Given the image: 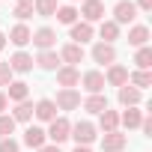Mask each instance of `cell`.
Segmentation results:
<instances>
[{
    "label": "cell",
    "mask_w": 152,
    "mask_h": 152,
    "mask_svg": "<svg viewBox=\"0 0 152 152\" xmlns=\"http://www.w3.org/2000/svg\"><path fill=\"white\" fill-rule=\"evenodd\" d=\"M69 137L78 143V146H90L99 134H96V125L84 119V122H75V125H72V134H69Z\"/></svg>",
    "instance_id": "obj_1"
},
{
    "label": "cell",
    "mask_w": 152,
    "mask_h": 152,
    "mask_svg": "<svg viewBox=\"0 0 152 152\" xmlns=\"http://www.w3.org/2000/svg\"><path fill=\"white\" fill-rule=\"evenodd\" d=\"M45 134L60 146L63 140H69V134H72V122H69L66 116H57V119H51V122H48V131H45Z\"/></svg>",
    "instance_id": "obj_2"
},
{
    "label": "cell",
    "mask_w": 152,
    "mask_h": 152,
    "mask_svg": "<svg viewBox=\"0 0 152 152\" xmlns=\"http://www.w3.org/2000/svg\"><path fill=\"white\" fill-rule=\"evenodd\" d=\"M57 110H78L81 107V93L78 90H57V99H51Z\"/></svg>",
    "instance_id": "obj_3"
},
{
    "label": "cell",
    "mask_w": 152,
    "mask_h": 152,
    "mask_svg": "<svg viewBox=\"0 0 152 152\" xmlns=\"http://www.w3.org/2000/svg\"><path fill=\"white\" fill-rule=\"evenodd\" d=\"M78 15H84V21H87V24L104 21V0H84Z\"/></svg>",
    "instance_id": "obj_4"
},
{
    "label": "cell",
    "mask_w": 152,
    "mask_h": 152,
    "mask_svg": "<svg viewBox=\"0 0 152 152\" xmlns=\"http://www.w3.org/2000/svg\"><path fill=\"white\" fill-rule=\"evenodd\" d=\"M57 84H60V90H75V87L81 84L78 66H60L57 69Z\"/></svg>",
    "instance_id": "obj_5"
},
{
    "label": "cell",
    "mask_w": 152,
    "mask_h": 152,
    "mask_svg": "<svg viewBox=\"0 0 152 152\" xmlns=\"http://www.w3.org/2000/svg\"><path fill=\"white\" fill-rule=\"evenodd\" d=\"M134 18H137V6L131 3V0H119V3L113 6V18L110 21H116L119 27L122 24H134Z\"/></svg>",
    "instance_id": "obj_6"
},
{
    "label": "cell",
    "mask_w": 152,
    "mask_h": 152,
    "mask_svg": "<svg viewBox=\"0 0 152 152\" xmlns=\"http://www.w3.org/2000/svg\"><path fill=\"white\" fill-rule=\"evenodd\" d=\"M30 42H33L39 51H54V45H57V30H51V27H39V30H33Z\"/></svg>",
    "instance_id": "obj_7"
},
{
    "label": "cell",
    "mask_w": 152,
    "mask_h": 152,
    "mask_svg": "<svg viewBox=\"0 0 152 152\" xmlns=\"http://www.w3.org/2000/svg\"><path fill=\"white\" fill-rule=\"evenodd\" d=\"M81 84H84V90H87L90 96L104 93V75H102L99 69H90V72H84V75H81Z\"/></svg>",
    "instance_id": "obj_8"
},
{
    "label": "cell",
    "mask_w": 152,
    "mask_h": 152,
    "mask_svg": "<svg viewBox=\"0 0 152 152\" xmlns=\"http://www.w3.org/2000/svg\"><path fill=\"white\" fill-rule=\"evenodd\" d=\"M93 60H96L99 66H113V63H116V48L107 45V42H96V45H93Z\"/></svg>",
    "instance_id": "obj_9"
},
{
    "label": "cell",
    "mask_w": 152,
    "mask_h": 152,
    "mask_svg": "<svg viewBox=\"0 0 152 152\" xmlns=\"http://www.w3.org/2000/svg\"><path fill=\"white\" fill-rule=\"evenodd\" d=\"M125 146H128V134H122L119 128H116V131H107V134L102 137V149H104V152H122Z\"/></svg>",
    "instance_id": "obj_10"
},
{
    "label": "cell",
    "mask_w": 152,
    "mask_h": 152,
    "mask_svg": "<svg viewBox=\"0 0 152 152\" xmlns=\"http://www.w3.org/2000/svg\"><path fill=\"white\" fill-rule=\"evenodd\" d=\"M93 36H96V30H93V24H87V21H75L72 30H69V39H72L75 45H81V48H84V42H90Z\"/></svg>",
    "instance_id": "obj_11"
},
{
    "label": "cell",
    "mask_w": 152,
    "mask_h": 152,
    "mask_svg": "<svg viewBox=\"0 0 152 152\" xmlns=\"http://www.w3.org/2000/svg\"><path fill=\"white\" fill-rule=\"evenodd\" d=\"M104 84L107 87H125L128 84V69L125 66H119V63H113V66H107V75H104Z\"/></svg>",
    "instance_id": "obj_12"
},
{
    "label": "cell",
    "mask_w": 152,
    "mask_h": 152,
    "mask_svg": "<svg viewBox=\"0 0 152 152\" xmlns=\"http://www.w3.org/2000/svg\"><path fill=\"white\" fill-rule=\"evenodd\" d=\"M9 69H12V75L18 72V75H27V72H33V57L27 54V51H15L12 57H9Z\"/></svg>",
    "instance_id": "obj_13"
},
{
    "label": "cell",
    "mask_w": 152,
    "mask_h": 152,
    "mask_svg": "<svg viewBox=\"0 0 152 152\" xmlns=\"http://www.w3.org/2000/svg\"><path fill=\"white\" fill-rule=\"evenodd\" d=\"M33 116L42 119V122H51V119H57V104H54L51 99H39V102L33 104Z\"/></svg>",
    "instance_id": "obj_14"
},
{
    "label": "cell",
    "mask_w": 152,
    "mask_h": 152,
    "mask_svg": "<svg viewBox=\"0 0 152 152\" xmlns=\"http://www.w3.org/2000/svg\"><path fill=\"white\" fill-rule=\"evenodd\" d=\"M81 60H84V48H81V45L69 42V45L60 48V63H66V66H78Z\"/></svg>",
    "instance_id": "obj_15"
},
{
    "label": "cell",
    "mask_w": 152,
    "mask_h": 152,
    "mask_svg": "<svg viewBox=\"0 0 152 152\" xmlns=\"http://www.w3.org/2000/svg\"><path fill=\"white\" fill-rule=\"evenodd\" d=\"M30 36H33V30H30L27 24H21V21H18V24L9 30V36H6V39H9L15 48H24V45H30Z\"/></svg>",
    "instance_id": "obj_16"
},
{
    "label": "cell",
    "mask_w": 152,
    "mask_h": 152,
    "mask_svg": "<svg viewBox=\"0 0 152 152\" xmlns=\"http://www.w3.org/2000/svg\"><path fill=\"white\" fill-rule=\"evenodd\" d=\"M33 63H36L42 72H57V69H60V54H57V51H39Z\"/></svg>",
    "instance_id": "obj_17"
},
{
    "label": "cell",
    "mask_w": 152,
    "mask_h": 152,
    "mask_svg": "<svg viewBox=\"0 0 152 152\" xmlns=\"http://www.w3.org/2000/svg\"><path fill=\"white\" fill-rule=\"evenodd\" d=\"M45 140H48L45 128H39V125H27V131H24V143H27L30 149H42Z\"/></svg>",
    "instance_id": "obj_18"
},
{
    "label": "cell",
    "mask_w": 152,
    "mask_h": 152,
    "mask_svg": "<svg viewBox=\"0 0 152 152\" xmlns=\"http://www.w3.org/2000/svg\"><path fill=\"white\" fill-rule=\"evenodd\" d=\"M140 99H143V96H140V90H134L131 84L119 87V104H122V107H137V104H140Z\"/></svg>",
    "instance_id": "obj_19"
},
{
    "label": "cell",
    "mask_w": 152,
    "mask_h": 152,
    "mask_svg": "<svg viewBox=\"0 0 152 152\" xmlns=\"http://www.w3.org/2000/svg\"><path fill=\"white\" fill-rule=\"evenodd\" d=\"M146 42H149V27H146V24H134V27L128 30V45L143 48Z\"/></svg>",
    "instance_id": "obj_20"
},
{
    "label": "cell",
    "mask_w": 152,
    "mask_h": 152,
    "mask_svg": "<svg viewBox=\"0 0 152 152\" xmlns=\"http://www.w3.org/2000/svg\"><path fill=\"white\" fill-rule=\"evenodd\" d=\"M84 110H87V113H102V110H107V96H104V93L87 96V99H84Z\"/></svg>",
    "instance_id": "obj_21"
},
{
    "label": "cell",
    "mask_w": 152,
    "mask_h": 152,
    "mask_svg": "<svg viewBox=\"0 0 152 152\" xmlns=\"http://www.w3.org/2000/svg\"><path fill=\"white\" fill-rule=\"evenodd\" d=\"M119 122L131 131V128H140V122H143V113L137 110V107H125L122 113H119Z\"/></svg>",
    "instance_id": "obj_22"
},
{
    "label": "cell",
    "mask_w": 152,
    "mask_h": 152,
    "mask_svg": "<svg viewBox=\"0 0 152 152\" xmlns=\"http://www.w3.org/2000/svg\"><path fill=\"white\" fill-rule=\"evenodd\" d=\"M99 36H102V42L113 45V42L119 39V24H116V21H102V27H99Z\"/></svg>",
    "instance_id": "obj_23"
},
{
    "label": "cell",
    "mask_w": 152,
    "mask_h": 152,
    "mask_svg": "<svg viewBox=\"0 0 152 152\" xmlns=\"http://www.w3.org/2000/svg\"><path fill=\"white\" fill-rule=\"evenodd\" d=\"M27 96H30V87H27L24 81H12V84H9V93H6V99H9V102H15V104H18V102H24Z\"/></svg>",
    "instance_id": "obj_24"
},
{
    "label": "cell",
    "mask_w": 152,
    "mask_h": 152,
    "mask_svg": "<svg viewBox=\"0 0 152 152\" xmlns=\"http://www.w3.org/2000/svg\"><path fill=\"white\" fill-rule=\"evenodd\" d=\"M12 119H15V122H30V119H33V102H30V99L18 102L15 110H12Z\"/></svg>",
    "instance_id": "obj_25"
},
{
    "label": "cell",
    "mask_w": 152,
    "mask_h": 152,
    "mask_svg": "<svg viewBox=\"0 0 152 152\" xmlns=\"http://www.w3.org/2000/svg\"><path fill=\"white\" fill-rule=\"evenodd\" d=\"M99 116H102V119H99V125H102V131H104V134L119 128V113H116V110H110V107H107V110H102Z\"/></svg>",
    "instance_id": "obj_26"
},
{
    "label": "cell",
    "mask_w": 152,
    "mask_h": 152,
    "mask_svg": "<svg viewBox=\"0 0 152 152\" xmlns=\"http://www.w3.org/2000/svg\"><path fill=\"white\" fill-rule=\"evenodd\" d=\"M128 84L134 87V90H146L149 84H152V72H128Z\"/></svg>",
    "instance_id": "obj_27"
},
{
    "label": "cell",
    "mask_w": 152,
    "mask_h": 152,
    "mask_svg": "<svg viewBox=\"0 0 152 152\" xmlns=\"http://www.w3.org/2000/svg\"><path fill=\"white\" fill-rule=\"evenodd\" d=\"M134 66H137L140 72H149V66H152V48H149V45L137 48V54H134Z\"/></svg>",
    "instance_id": "obj_28"
},
{
    "label": "cell",
    "mask_w": 152,
    "mask_h": 152,
    "mask_svg": "<svg viewBox=\"0 0 152 152\" xmlns=\"http://www.w3.org/2000/svg\"><path fill=\"white\" fill-rule=\"evenodd\" d=\"M57 0H33V12L36 15H42V18H51L54 12H57Z\"/></svg>",
    "instance_id": "obj_29"
},
{
    "label": "cell",
    "mask_w": 152,
    "mask_h": 152,
    "mask_svg": "<svg viewBox=\"0 0 152 152\" xmlns=\"http://www.w3.org/2000/svg\"><path fill=\"white\" fill-rule=\"evenodd\" d=\"M54 15H57V21H60V24H69V27L81 18L75 6H57V12H54Z\"/></svg>",
    "instance_id": "obj_30"
},
{
    "label": "cell",
    "mask_w": 152,
    "mask_h": 152,
    "mask_svg": "<svg viewBox=\"0 0 152 152\" xmlns=\"http://www.w3.org/2000/svg\"><path fill=\"white\" fill-rule=\"evenodd\" d=\"M12 15L24 24V21L33 15V0H15V12H12Z\"/></svg>",
    "instance_id": "obj_31"
},
{
    "label": "cell",
    "mask_w": 152,
    "mask_h": 152,
    "mask_svg": "<svg viewBox=\"0 0 152 152\" xmlns=\"http://www.w3.org/2000/svg\"><path fill=\"white\" fill-rule=\"evenodd\" d=\"M15 125H18V122H15L12 116H6V113H0V137H9V134L15 131Z\"/></svg>",
    "instance_id": "obj_32"
},
{
    "label": "cell",
    "mask_w": 152,
    "mask_h": 152,
    "mask_svg": "<svg viewBox=\"0 0 152 152\" xmlns=\"http://www.w3.org/2000/svg\"><path fill=\"white\" fill-rule=\"evenodd\" d=\"M12 84V69L9 63H0V87H9Z\"/></svg>",
    "instance_id": "obj_33"
},
{
    "label": "cell",
    "mask_w": 152,
    "mask_h": 152,
    "mask_svg": "<svg viewBox=\"0 0 152 152\" xmlns=\"http://www.w3.org/2000/svg\"><path fill=\"white\" fill-rule=\"evenodd\" d=\"M21 146H18V140H12V137H0V152H18Z\"/></svg>",
    "instance_id": "obj_34"
},
{
    "label": "cell",
    "mask_w": 152,
    "mask_h": 152,
    "mask_svg": "<svg viewBox=\"0 0 152 152\" xmlns=\"http://www.w3.org/2000/svg\"><path fill=\"white\" fill-rule=\"evenodd\" d=\"M134 6H137L140 12H149V9H152V0H137V3H134Z\"/></svg>",
    "instance_id": "obj_35"
},
{
    "label": "cell",
    "mask_w": 152,
    "mask_h": 152,
    "mask_svg": "<svg viewBox=\"0 0 152 152\" xmlns=\"http://www.w3.org/2000/svg\"><path fill=\"white\" fill-rule=\"evenodd\" d=\"M140 128H143V134H152V119H149V116H143V122H140Z\"/></svg>",
    "instance_id": "obj_36"
},
{
    "label": "cell",
    "mask_w": 152,
    "mask_h": 152,
    "mask_svg": "<svg viewBox=\"0 0 152 152\" xmlns=\"http://www.w3.org/2000/svg\"><path fill=\"white\" fill-rule=\"evenodd\" d=\"M36 152H60V146H57V143H45V146L36 149Z\"/></svg>",
    "instance_id": "obj_37"
},
{
    "label": "cell",
    "mask_w": 152,
    "mask_h": 152,
    "mask_svg": "<svg viewBox=\"0 0 152 152\" xmlns=\"http://www.w3.org/2000/svg\"><path fill=\"white\" fill-rule=\"evenodd\" d=\"M6 107H9V99H6V93H0V113H3Z\"/></svg>",
    "instance_id": "obj_38"
},
{
    "label": "cell",
    "mask_w": 152,
    "mask_h": 152,
    "mask_svg": "<svg viewBox=\"0 0 152 152\" xmlns=\"http://www.w3.org/2000/svg\"><path fill=\"white\" fill-rule=\"evenodd\" d=\"M6 48V33H0V51Z\"/></svg>",
    "instance_id": "obj_39"
},
{
    "label": "cell",
    "mask_w": 152,
    "mask_h": 152,
    "mask_svg": "<svg viewBox=\"0 0 152 152\" xmlns=\"http://www.w3.org/2000/svg\"><path fill=\"white\" fill-rule=\"evenodd\" d=\"M75 152H93L90 146H75Z\"/></svg>",
    "instance_id": "obj_40"
},
{
    "label": "cell",
    "mask_w": 152,
    "mask_h": 152,
    "mask_svg": "<svg viewBox=\"0 0 152 152\" xmlns=\"http://www.w3.org/2000/svg\"><path fill=\"white\" fill-rule=\"evenodd\" d=\"M72 3H75V0H72Z\"/></svg>",
    "instance_id": "obj_41"
}]
</instances>
